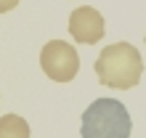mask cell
I'll use <instances>...</instances> for the list:
<instances>
[{
  "label": "cell",
  "instance_id": "obj_1",
  "mask_svg": "<svg viewBox=\"0 0 146 138\" xmlns=\"http://www.w3.org/2000/svg\"><path fill=\"white\" fill-rule=\"evenodd\" d=\"M96 74H98V82L106 88H117V90L135 88L143 74V61L138 48L130 42L106 45L96 58Z\"/></svg>",
  "mask_w": 146,
  "mask_h": 138
},
{
  "label": "cell",
  "instance_id": "obj_2",
  "mask_svg": "<svg viewBox=\"0 0 146 138\" xmlns=\"http://www.w3.org/2000/svg\"><path fill=\"white\" fill-rule=\"evenodd\" d=\"M133 122L125 104L117 98H96L82 114V138H130Z\"/></svg>",
  "mask_w": 146,
  "mask_h": 138
},
{
  "label": "cell",
  "instance_id": "obj_3",
  "mask_svg": "<svg viewBox=\"0 0 146 138\" xmlns=\"http://www.w3.org/2000/svg\"><path fill=\"white\" fill-rule=\"evenodd\" d=\"M40 66L53 82H69L80 72V56L74 45L64 40H50L40 50Z\"/></svg>",
  "mask_w": 146,
  "mask_h": 138
},
{
  "label": "cell",
  "instance_id": "obj_4",
  "mask_svg": "<svg viewBox=\"0 0 146 138\" xmlns=\"http://www.w3.org/2000/svg\"><path fill=\"white\" fill-rule=\"evenodd\" d=\"M106 32V24H104V16H101L96 8L90 5H80L74 8L72 16H69V34L82 42V45H93V42H98L104 37Z\"/></svg>",
  "mask_w": 146,
  "mask_h": 138
},
{
  "label": "cell",
  "instance_id": "obj_5",
  "mask_svg": "<svg viewBox=\"0 0 146 138\" xmlns=\"http://www.w3.org/2000/svg\"><path fill=\"white\" fill-rule=\"evenodd\" d=\"M0 138H29V125L19 114L0 117Z\"/></svg>",
  "mask_w": 146,
  "mask_h": 138
},
{
  "label": "cell",
  "instance_id": "obj_6",
  "mask_svg": "<svg viewBox=\"0 0 146 138\" xmlns=\"http://www.w3.org/2000/svg\"><path fill=\"white\" fill-rule=\"evenodd\" d=\"M16 5H19V0H0V13H5V11H13Z\"/></svg>",
  "mask_w": 146,
  "mask_h": 138
}]
</instances>
